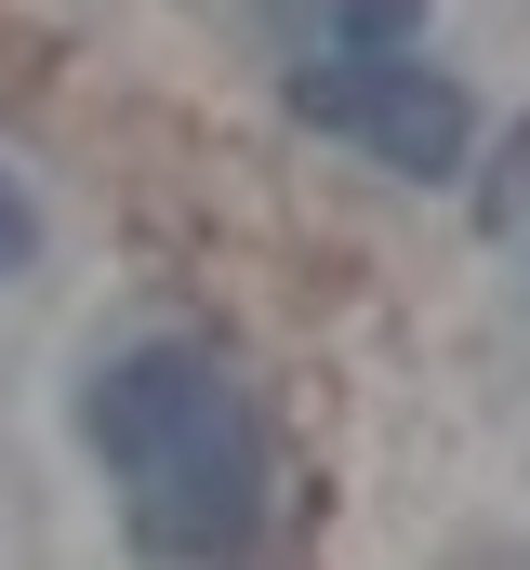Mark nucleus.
<instances>
[{
	"instance_id": "obj_2",
	"label": "nucleus",
	"mask_w": 530,
	"mask_h": 570,
	"mask_svg": "<svg viewBox=\"0 0 530 570\" xmlns=\"http://www.w3.org/2000/svg\"><path fill=\"white\" fill-rule=\"evenodd\" d=\"M292 120L372 146L411 186H438V173H464V146H478V94H464L451 67H424L411 40H332V67L292 80Z\"/></svg>"
},
{
	"instance_id": "obj_4",
	"label": "nucleus",
	"mask_w": 530,
	"mask_h": 570,
	"mask_svg": "<svg viewBox=\"0 0 530 570\" xmlns=\"http://www.w3.org/2000/svg\"><path fill=\"white\" fill-rule=\"evenodd\" d=\"M27 253H40V213H27V186H13V173H0V279H13V266H27Z\"/></svg>"
},
{
	"instance_id": "obj_3",
	"label": "nucleus",
	"mask_w": 530,
	"mask_h": 570,
	"mask_svg": "<svg viewBox=\"0 0 530 570\" xmlns=\"http://www.w3.org/2000/svg\"><path fill=\"white\" fill-rule=\"evenodd\" d=\"M332 40H424V0H318Z\"/></svg>"
},
{
	"instance_id": "obj_1",
	"label": "nucleus",
	"mask_w": 530,
	"mask_h": 570,
	"mask_svg": "<svg viewBox=\"0 0 530 570\" xmlns=\"http://www.w3.org/2000/svg\"><path fill=\"white\" fill-rule=\"evenodd\" d=\"M80 451L120 478V518L146 558H253L265 544L278 451H265L239 358H213L199 332H132L120 358H94Z\"/></svg>"
}]
</instances>
